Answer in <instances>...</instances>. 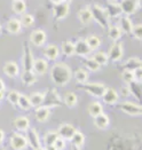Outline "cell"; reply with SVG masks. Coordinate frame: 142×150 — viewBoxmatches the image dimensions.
Segmentation results:
<instances>
[{
	"instance_id": "4316f807",
	"label": "cell",
	"mask_w": 142,
	"mask_h": 150,
	"mask_svg": "<svg viewBox=\"0 0 142 150\" xmlns=\"http://www.w3.org/2000/svg\"><path fill=\"white\" fill-rule=\"evenodd\" d=\"M105 12L108 14L109 18H110V17H118V16H120V15L123 14L119 4H116V2H109L108 6H107Z\"/></svg>"
},
{
	"instance_id": "ee69618b",
	"label": "cell",
	"mask_w": 142,
	"mask_h": 150,
	"mask_svg": "<svg viewBox=\"0 0 142 150\" xmlns=\"http://www.w3.org/2000/svg\"><path fill=\"white\" fill-rule=\"evenodd\" d=\"M131 33L134 36V38H135V39H138V40H141V38H142V25L141 24L133 25Z\"/></svg>"
},
{
	"instance_id": "8992f818",
	"label": "cell",
	"mask_w": 142,
	"mask_h": 150,
	"mask_svg": "<svg viewBox=\"0 0 142 150\" xmlns=\"http://www.w3.org/2000/svg\"><path fill=\"white\" fill-rule=\"evenodd\" d=\"M61 104H62L61 98L55 89H49L47 93H45V99L42 102L44 107H47L51 109L52 107H59Z\"/></svg>"
},
{
	"instance_id": "9f6ffc18",
	"label": "cell",
	"mask_w": 142,
	"mask_h": 150,
	"mask_svg": "<svg viewBox=\"0 0 142 150\" xmlns=\"http://www.w3.org/2000/svg\"><path fill=\"white\" fill-rule=\"evenodd\" d=\"M35 150H46L44 147H39V148H37V149H35Z\"/></svg>"
},
{
	"instance_id": "b9f144b4",
	"label": "cell",
	"mask_w": 142,
	"mask_h": 150,
	"mask_svg": "<svg viewBox=\"0 0 142 150\" xmlns=\"http://www.w3.org/2000/svg\"><path fill=\"white\" fill-rule=\"evenodd\" d=\"M17 105L21 109H23V110H29L31 108V103H30V100H29V96H26L24 94H21L20 95V99H18Z\"/></svg>"
},
{
	"instance_id": "c3c4849f",
	"label": "cell",
	"mask_w": 142,
	"mask_h": 150,
	"mask_svg": "<svg viewBox=\"0 0 142 150\" xmlns=\"http://www.w3.org/2000/svg\"><path fill=\"white\" fill-rule=\"evenodd\" d=\"M120 94H122V96H124V98H129V95H131V92H129V88L127 85H126V86H123V87L120 88Z\"/></svg>"
},
{
	"instance_id": "d590c367",
	"label": "cell",
	"mask_w": 142,
	"mask_h": 150,
	"mask_svg": "<svg viewBox=\"0 0 142 150\" xmlns=\"http://www.w3.org/2000/svg\"><path fill=\"white\" fill-rule=\"evenodd\" d=\"M85 41H86V44L90 47V50H96L101 45V39L97 36H88L85 39Z\"/></svg>"
},
{
	"instance_id": "ac0fdd59",
	"label": "cell",
	"mask_w": 142,
	"mask_h": 150,
	"mask_svg": "<svg viewBox=\"0 0 142 150\" xmlns=\"http://www.w3.org/2000/svg\"><path fill=\"white\" fill-rule=\"evenodd\" d=\"M51 116V109L44 105H40L35 111V118L39 123H45Z\"/></svg>"
},
{
	"instance_id": "4dcf8cb0",
	"label": "cell",
	"mask_w": 142,
	"mask_h": 150,
	"mask_svg": "<svg viewBox=\"0 0 142 150\" xmlns=\"http://www.w3.org/2000/svg\"><path fill=\"white\" fill-rule=\"evenodd\" d=\"M61 50L65 56H72L75 54V44L70 40H65L61 44Z\"/></svg>"
},
{
	"instance_id": "8d00e7d4",
	"label": "cell",
	"mask_w": 142,
	"mask_h": 150,
	"mask_svg": "<svg viewBox=\"0 0 142 150\" xmlns=\"http://www.w3.org/2000/svg\"><path fill=\"white\" fill-rule=\"evenodd\" d=\"M12 9L17 15L24 14V12H25L26 9V5L25 2H24V0H14L13 5H12Z\"/></svg>"
},
{
	"instance_id": "8fae6325",
	"label": "cell",
	"mask_w": 142,
	"mask_h": 150,
	"mask_svg": "<svg viewBox=\"0 0 142 150\" xmlns=\"http://www.w3.org/2000/svg\"><path fill=\"white\" fill-rule=\"evenodd\" d=\"M26 140H28V144L32 148V149H37L39 147H41V141L39 137L38 132L36 128H29L26 131Z\"/></svg>"
},
{
	"instance_id": "52a82bcc",
	"label": "cell",
	"mask_w": 142,
	"mask_h": 150,
	"mask_svg": "<svg viewBox=\"0 0 142 150\" xmlns=\"http://www.w3.org/2000/svg\"><path fill=\"white\" fill-rule=\"evenodd\" d=\"M119 6H120L122 13L129 16L131 14H134L136 12V9L141 6V0H122Z\"/></svg>"
},
{
	"instance_id": "9c48e42d",
	"label": "cell",
	"mask_w": 142,
	"mask_h": 150,
	"mask_svg": "<svg viewBox=\"0 0 142 150\" xmlns=\"http://www.w3.org/2000/svg\"><path fill=\"white\" fill-rule=\"evenodd\" d=\"M69 9H70L69 4H66L64 1L54 5V7H53V16H54V18L57 20V21L65 18L68 16V14H69Z\"/></svg>"
},
{
	"instance_id": "74e56055",
	"label": "cell",
	"mask_w": 142,
	"mask_h": 150,
	"mask_svg": "<svg viewBox=\"0 0 142 150\" xmlns=\"http://www.w3.org/2000/svg\"><path fill=\"white\" fill-rule=\"evenodd\" d=\"M108 36L111 40L116 41L119 38L122 37V30L119 29V26L117 25H111V26H108Z\"/></svg>"
},
{
	"instance_id": "e575fe53",
	"label": "cell",
	"mask_w": 142,
	"mask_h": 150,
	"mask_svg": "<svg viewBox=\"0 0 142 150\" xmlns=\"http://www.w3.org/2000/svg\"><path fill=\"white\" fill-rule=\"evenodd\" d=\"M73 144V147H77V148H81L84 144H85V135L84 133H81L80 131H76V133L73 134L72 139L70 140Z\"/></svg>"
},
{
	"instance_id": "ba28073f",
	"label": "cell",
	"mask_w": 142,
	"mask_h": 150,
	"mask_svg": "<svg viewBox=\"0 0 142 150\" xmlns=\"http://www.w3.org/2000/svg\"><path fill=\"white\" fill-rule=\"evenodd\" d=\"M76 127L73 125H71V124H61V125L59 126V128L56 129V132H57V134H59V138L63 139L65 141H70L72 137H73V134L76 133Z\"/></svg>"
},
{
	"instance_id": "91938a15",
	"label": "cell",
	"mask_w": 142,
	"mask_h": 150,
	"mask_svg": "<svg viewBox=\"0 0 142 150\" xmlns=\"http://www.w3.org/2000/svg\"><path fill=\"white\" fill-rule=\"evenodd\" d=\"M0 150H5V148H1V147H0Z\"/></svg>"
},
{
	"instance_id": "e0dca14e",
	"label": "cell",
	"mask_w": 142,
	"mask_h": 150,
	"mask_svg": "<svg viewBox=\"0 0 142 150\" xmlns=\"http://www.w3.org/2000/svg\"><path fill=\"white\" fill-rule=\"evenodd\" d=\"M48 70V63L44 59H35L32 64V71L36 75H45Z\"/></svg>"
},
{
	"instance_id": "3957f363",
	"label": "cell",
	"mask_w": 142,
	"mask_h": 150,
	"mask_svg": "<svg viewBox=\"0 0 142 150\" xmlns=\"http://www.w3.org/2000/svg\"><path fill=\"white\" fill-rule=\"evenodd\" d=\"M78 88L85 91L86 93H88L90 95L94 96V98H102L103 93L107 89V86L104 84H100V83H85V84H80Z\"/></svg>"
},
{
	"instance_id": "94428289",
	"label": "cell",
	"mask_w": 142,
	"mask_h": 150,
	"mask_svg": "<svg viewBox=\"0 0 142 150\" xmlns=\"http://www.w3.org/2000/svg\"><path fill=\"white\" fill-rule=\"evenodd\" d=\"M0 32H1V25H0Z\"/></svg>"
},
{
	"instance_id": "ab89813d",
	"label": "cell",
	"mask_w": 142,
	"mask_h": 150,
	"mask_svg": "<svg viewBox=\"0 0 142 150\" xmlns=\"http://www.w3.org/2000/svg\"><path fill=\"white\" fill-rule=\"evenodd\" d=\"M57 138H59V134H57L56 131H49V132H47L45 134V137H44V143H45V146H53Z\"/></svg>"
},
{
	"instance_id": "30bf717a",
	"label": "cell",
	"mask_w": 142,
	"mask_h": 150,
	"mask_svg": "<svg viewBox=\"0 0 142 150\" xmlns=\"http://www.w3.org/2000/svg\"><path fill=\"white\" fill-rule=\"evenodd\" d=\"M124 55V47H123V44L122 42H115L111 45L109 53H108V57L110 61L112 62H118L122 60Z\"/></svg>"
},
{
	"instance_id": "680465c9",
	"label": "cell",
	"mask_w": 142,
	"mask_h": 150,
	"mask_svg": "<svg viewBox=\"0 0 142 150\" xmlns=\"http://www.w3.org/2000/svg\"><path fill=\"white\" fill-rule=\"evenodd\" d=\"M109 1H111V2H115V1H117V0H109Z\"/></svg>"
},
{
	"instance_id": "9a60e30c",
	"label": "cell",
	"mask_w": 142,
	"mask_h": 150,
	"mask_svg": "<svg viewBox=\"0 0 142 150\" xmlns=\"http://www.w3.org/2000/svg\"><path fill=\"white\" fill-rule=\"evenodd\" d=\"M13 127L17 132H26L30 128V119L25 116L17 117L13 120Z\"/></svg>"
},
{
	"instance_id": "f35d334b",
	"label": "cell",
	"mask_w": 142,
	"mask_h": 150,
	"mask_svg": "<svg viewBox=\"0 0 142 150\" xmlns=\"http://www.w3.org/2000/svg\"><path fill=\"white\" fill-rule=\"evenodd\" d=\"M20 22H21V25L22 26H25V28H30L31 25H33L35 23V17L31 15V14H28V13H24L21 15V18H18Z\"/></svg>"
},
{
	"instance_id": "7dc6e473",
	"label": "cell",
	"mask_w": 142,
	"mask_h": 150,
	"mask_svg": "<svg viewBox=\"0 0 142 150\" xmlns=\"http://www.w3.org/2000/svg\"><path fill=\"white\" fill-rule=\"evenodd\" d=\"M133 77H134V81L141 83V80H142V68H138V69L133 70Z\"/></svg>"
},
{
	"instance_id": "7bdbcfd3",
	"label": "cell",
	"mask_w": 142,
	"mask_h": 150,
	"mask_svg": "<svg viewBox=\"0 0 142 150\" xmlns=\"http://www.w3.org/2000/svg\"><path fill=\"white\" fill-rule=\"evenodd\" d=\"M20 95H21V93L17 92V91H14V89L13 91H9L8 94H7V100H8V102H9L12 105H17Z\"/></svg>"
},
{
	"instance_id": "4fadbf2b",
	"label": "cell",
	"mask_w": 142,
	"mask_h": 150,
	"mask_svg": "<svg viewBox=\"0 0 142 150\" xmlns=\"http://www.w3.org/2000/svg\"><path fill=\"white\" fill-rule=\"evenodd\" d=\"M102 100L105 104L108 105H114L116 104L118 100H119V95H118V92H117L115 88H111V87H107L105 92L103 93L102 95Z\"/></svg>"
},
{
	"instance_id": "f5cc1de1",
	"label": "cell",
	"mask_w": 142,
	"mask_h": 150,
	"mask_svg": "<svg viewBox=\"0 0 142 150\" xmlns=\"http://www.w3.org/2000/svg\"><path fill=\"white\" fill-rule=\"evenodd\" d=\"M54 5H56V4H59V2H62V0H51Z\"/></svg>"
},
{
	"instance_id": "7c38bea8",
	"label": "cell",
	"mask_w": 142,
	"mask_h": 150,
	"mask_svg": "<svg viewBox=\"0 0 142 150\" xmlns=\"http://www.w3.org/2000/svg\"><path fill=\"white\" fill-rule=\"evenodd\" d=\"M47 40V36H46V32L42 31V30H35L31 32L30 35V41L32 45L40 47L42 46Z\"/></svg>"
},
{
	"instance_id": "11a10c76",
	"label": "cell",
	"mask_w": 142,
	"mask_h": 150,
	"mask_svg": "<svg viewBox=\"0 0 142 150\" xmlns=\"http://www.w3.org/2000/svg\"><path fill=\"white\" fill-rule=\"evenodd\" d=\"M71 150H81V148H77V147H72Z\"/></svg>"
},
{
	"instance_id": "6f0895ef",
	"label": "cell",
	"mask_w": 142,
	"mask_h": 150,
	"mask_svg": "<svg viewBox=\"0 0 142 150\" xmlns=\"http://www.w3.org/2000/svg\"><path fill=\"white\" fill-rule=\"evenodd\" d=\"M62 1H64V2H66V4H69V2H71L72 0H62Z\"/></svg>"
},
{
	"instance_id": "7a4b0ae2",
	"label": "cell",
	"mask_w": 142,
	"mask_h": 150,
	"mask_svg": "<svg viewBox=\"0 0 142 150\" xmlns=\"http://www.w3.org/2000/svg\"><path fill=\"white\" fill-rule=\"evenodd\" d=\"M90 8V13H92V17L94 21H96L99 24L101 25L103 29H108L109 26V16L105 12V9L102 8L99 5H92Z\"/></svg>"
},
{
	"instance_id": "6da1fadb",
	"label": "cell",
	"mask_w": 142,
	"mask_h": 150,
	"mask_svg": "<svg viewBox=\"0 0 142 150\" xmlns=\"http://www.w3.org/2000/svg\"><path fill=\"white\" fill-rule=\"evenodd\" d=\"M72 78V71L70 67L63 62L55 63L51 69V79L56 86L63 87L69 84Z\"/></svg>"
},
{
	"instance_id": "2e32d148",
	"label": "cell",
	"mask_w": 142,
	"mask_h": 150,
	"mask_svg": "<svg viewBox=\"0 0 142 150\" xmlns=\"http://www.w3.org/2000/svg\"><path fill=\"white\" fill-rule=\"evenodd\" d=\"M35 61L33 54L30 47L24 44V52H23V70H32V64Z\"/></svg>"
},
{
	"instance_id": "603a6c76",
	"label": "cell",
	"mask_w": 142,
	"mask_h": 150,
	"mask_svg": "<svg viewBox=\"0 0 142 150\" xmlns=\"http://www.w3.org/2000/svg\"><path fill=\"white\" fill-rule=\"evenodd\" d=\"M6 29L9 33L12 35H17L21 32V29H22V25L18 18H11L7 24H6Z\"/></svg>"
},
{
	"instance_id": "d6986e66",
	"label": "cell",
	"mask_w": 142,
	"mask_h": 150,
	"mask_svg": "<svg viewBox=\"0 0 142 150\" xmlns=\"http://www.w3.org/2000/svg\"><path fill=\"white\" fill-rule=\"evenodd\" d=\"M110 125V118L105 113H100L99 116L94 117V126L97 129H107Z\"/></svg>"
},
{
	"instance_id": "1f68e13d",
	"label": "cell",
	"mask_w": 142,
	"mask_h": 150,
	"mask_svg": "<svg viewBox=\"0 0 142 150\" xmlns=\"http://www.w3.org/2000/svg\"><path fill=\"white\" fill-rule=\"evenodd\" d=\"M73 77L76 79V81L79 84H85L87 80H88V72L84 69V68H79L75 71Z\"/></svg>"
},
{
	"instance_id": "f6af8a7d",
	"label": "cell",
	"mask_w": 142,
	"mask_h": 150,
	"mask_svg": "<svg viewBox=\"0 0 142 150\" xmlns=\"http://www.w3.org/2000/svg\"><path fill=\"white\" fill-rule=\"evenodd\" d=\"M122 79L124 80V83L129 84L132 81H134V77H133V71L131 70H124L122 72Z\"/></svg>"
},
{
	"instance_id": "f907efd6",
	"label": "cell",
	"mask_w": 142,
	"mask_h": 150,
	"mask_svg": "<svg viewBox=\"0 0 142 150\" xmlns=\"http://www.w3.org/2000/svg\"><path fill=\"white\" fill-rule=\"evenodd\" d=\"M5 91V83H4V80L0 78V92H4Z\"/></svg>"
},
{
	"instance_id": "816d5d0a",
	"label": "cell",
	"mask_w": 142,
	"mask_h": 150,
	"mask_svg": "<svg viewBox=\"0 0 142 150\" xmlns=\"http://www.w3.org/2000/svg\"><path fill=\"white\" fill-rule=\"evenodd\" d=\"M45 149L46 150H56L54 146H46V147H45Z\"/></svg>"
},
{
	"instance_id": "ffe728a7",
	"label": "cell",
	"mask_w": 142,
	"mask_h": 150,
	"mask_svg": "<svg viewBox=\"0 0 142 150\" xmlns=\"http://www.w3.org/2000/svg\"><path fill=\"white\" fill-rule=\"evenodd\" d=\"M90 52L92 50L87 46L85 39H79L75 44V54H77L79 56H87L88 54H90Z\"/></svg>"
},
{
	"instance_id": "83f0119b",
	"label": "cell",
	"mask_w": 142,
	"mask_h": 150,
	"mask_svg": "<svg viewBox=\"0 0 142 150\" xmlns=\"http://www.w3.org/2000/svg\"><path fill=\"white\" fill-rule=\"evenodd\" d=\"M141 65L142 61L141 59H139V57H131V59H129L126 62L123 64L125 70H131V71H133V70H135L138 68H141Z\"/></svg>"
},
{
	"instance_id": "bcb514c9",
	"label": "cell",
	"mask_w": 142,
	"mask_h": 150,
	"mask_svg": "<svg viewBox=\"0 0 142 150\" xmlns=\"http://www.w3.org/2000/svg\"><path fill=\"white\" fill-rule=\"evenodd\" d=\"M53 146L55 147V149L56 150H64L65 147H66V141L61 138H57L56 139V141L54 142Z\"/></svg>"
},
{
	"instance_id": "5bb4252c",
	"label": "cell",
	"mask_w": 142,
	"mask_h": 150,
	"mask_svg": "<svg viewBox=\"0 0 142 150\" xmlns=\"http://www.w3.org/2000/svg\"><path fill=\"white\" fill-rule=\"evenodd\" d=\"M2 71L4 74L9 77V78H15L17 77L20 74V67L18 64L14 61H9V62H6L4 64V68H2Z\"/></svg>"
},
{
	"instance_id": "484cf974",
	"label": "cell",
	"mask_w": 142,
	"mask_h": 150,
	"mask_svg": "<svg viewBox=\"0 0 142 150\" xmlns=\"http://www.w3.org/2000/svg\"><path fill=\"white\" fill-rule=\"evenodd\" d=\"M44 99H45V93H41V92H33L29 96L31 107H35V108H38L40 105H42Z\"/></svg>"
},
{
	"instance_id": "44dd1931",
	"label": "cell",
	"mask_w": 142,
	"mask_h": 150,
	"mask_svg": "<svg viewBox=\"0 0 142 150\" xmlns=\"http://www.w3.org/2000/svg\"><path fill=\"white\" fill-rule=\"evenodd\" d=\"M44 55L51 61H55L60 56V48L56 45H47L44 48Z\"/></svg>"
},
{
	"instance_id": "f546056e",
	"label": "cell",
	"mask_w": 142,
	"mask_h": 150,
	"mask_svg": "<svg viewBox=\"0 0 142 150\" xmlns=\"http://www.w3.org/2000/svg\"><path fill=\"white\" fill-rule=\"evenodd\" d=\"M78 103V96L73 92H68L64 95V104L68 108H75Z\"/></svg>"
},
{
	"instance_id": "f1b7e54d",
	"label": "cell",
	"mask_w": 142,
	"mask_h": 150,
	"mask_svg": "<svg viewBox=\"0 0 142 150\" xmlns=\"http://www.w3.org/2000/svg\"><path fill=\"white\" fill-rule=\"evenodd\" d=\"M127 86H129V88L131 94H133L135 99H138V100L140 101V99H141V93H142L141 83H138V81H132V83L127 84Z\"/></svg>"
},
{
	"instance_id": "836d02e7",
	"label": "cell",
	"mask_w": 142,
	"mask_h": 150,
	"mask_svg": "<svg viewBox=\"0 0 142 150\" xmlns=\"http://www.w3.org/2000/svg\"><path fill=\"white\" fill-rule=\"evenodd\" d=\"M132 28H133V24H132V21L129 16H123L120 17V21H119V29L126 33H131L132 31Z\"/></svg>"
},
{
	"instance_id": "7402d4cb",
	"label": "cell",
	"mask_w": 142,
	"mask_h": 150,
	"mask_svg": "<svg viewBox=\"0 0 142 150\" xmlns=\"http://www.w3.org/2000/svg\"><path fill=\"white\" fill-rule=\"evenodd\" d=\"M21 80L26 86H32L37 81V76L32 70H23L21 74Z\"/></svg>"
},
{
	"instance_id": "cb8c5ba5",
	"label": "cell",
	"mask_w": 142,
	"mask_h": 150,
	"mask_svg": "<svg viewBox=\"0 0 142 150\" xmlns=\"http://www.w3.org/2000/svg\"><path fill=\"white\" fill-rule=\"evenodd\" d=\"M78 20L79 22L83 25H87L90 24V22L93 21V17H92V13H90V8H83L78 12Z\"/></svg>"
},
{
	"instance_id": "5b68a950",
	"label": "cell",
	"mask_w": 142,
	"mask_h": 150,
	"mask_svg": "<svg viewBox=\"0 0 142 150\" xmlns=\"http://www.w3.org/2000/svg\"><path fill=\"white\" fill-rule=\"evenodd\" d=\"M118 108L126 115L129 116H140L142 113V107L138 103L134 102H129V101H125L118 104Z\"/></svg>"
},
{
	"instance_id": "db71d44e",
	"label": "cell",
	"mask_w": 142,
	"mask_h": 150,
	"mask_svg": "<svg viewBox=\"0 0 142 150\" xmlns=\"http://www.w3.org/2000/svg\"><path fill=\"white\" fill-rule=\"evenodd\" d=\"M4 98H5V93L4 92H0V101L2 100Z\"/></svg>"
},
{
	"instance_id": "d6a6232c",
	"label": "cell",
	"mask_w": 142,
	"mask_h": 150,
	"mask_svg": "<svg viewBox=\"0 0 142 150\" xmlns=\"http://www.w3.org/2000/svg\"><path fill=\"white\" fill-rule=\"evenodd\" d=\"M92 59L97 63L99 65H105L108 61H109V57H108V54L104 53L102 50H99V52H95L92 56Z\"/></svg>"
},
{
	"instance_id": "277c9868",
	"label": "cell",
	"mask_w": 142,
	"mask_h": 150,
	"mask_svg": "<svg viewBox=\"0 0 142 150\" xmlns=\"http://www.w3.org/2000/svg\"><path fill=\"white\" fill-rule=\"evenodd\" d=\"M9 146L13 150H25L28 148V140L25 135L15 132L9 138Z\"/></svg>"
},
{
	"instance_id": "d4e9b609",
	"label": "cell",
	"mask_w": 142,
	"mask_h": 150,
	"mask_svg": "<svg viewBox=\"0 0 142 150\" xmlns=\"http://www.w3.org/2000/svg\"><path fill=\"white\" fill-rule=\"evenodd\" d=\"M87 112H88L90 117L94 118V117L99 116L100 113L103 112V107H102V104L100 102L93 101V102H90V104H88V107H87Z\"/></svg>"
},
{
	"instance_id": "681fc988",
	"label": "cell",
	"mask_w": 142,
	"mask_h": 150,
	"mask_svg": "<svg viewBox=\"0 0 142 150\" xmlns=\"http://www.w3.org/2000/svg\"><path fill=\"white\" fill-rule=\"evenodd\" d=\"M5 137H6L5 132L0 128V144H2V143H4V141H5Z\"/></svg>"
},
{
	"instance_id": "60d3db41",
	"label": "cell",
	"mask_w": 142,
	"mask_h": 150,
	"mask_svg": "<svg viewBox=\"0 0 142 150\" xmlns=\"http://www.w3.org/2000/svg\"><path fill=\"white\" fill-rule=\"evenodd\" d=\"M83 63H84V65H85L90 71H92V72H96V71L101 68V65H99L92 57H86V59H84V60H83Z\"/></svg>"
}]
</instances>
